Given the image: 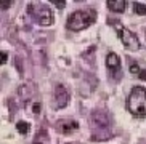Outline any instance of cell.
<instances>
[{"label":"cell","instance_id":"cell-10","mask_svg":"<svg viewBox=\"0 0 146 144\" xmlns=\"http://www.w3.org/2000/svg\"><path fill=\"white\" fill-rule=\"evenodd\" d=\"M32 144H48V133L45 130H40L39 133H35V138Z\"/></svg>","mask_w":146,"mask_h":144},{"label":"cell","instance_id":"cell-11","mask_svg":"<svg viewBox=\"0 0 146 144\" xmlns=\"http://www.w3.org/2000/svg\"><path fill=\"white\" fill-rule=\"evenodd\" d=\"M27 88H31L29 85H23V87H19V90H18L19 96H21L24 101H27V99L31 98V94H32V91H27Z\"/></svg>","mask_w":146,"mask_h":144},{"label":"cell","instance_id":"cell-8","mask_svg":"<svg viewBox=\"0 0 146 144\" xmlns=\"http://www.w3.org/2000/svg\"><path fill=\"white\" fill-rule=\"evenodd\" d=\"M106 66L109 67V71H111V72H119V69H120L119 56H117L116 53H109V55L106 56Z\"/></svg>","mask_w":146,"mask_h":144},{"label":"cell","instance_id":"cell-6","mask_svg":"<svg viewBox=\"0 0 146 144\" xmlns=\"http://www.w3.org/2000/svg\"><path fill=\"white\" fill-rule=\"evenodd\" d=\"M92 123L96 128H108L109 127V117L104 110H95L93 115H92Z\"/></svg>","mask_w":146,"mask_h":144},{"label":"cell","instance_id":"cell-4","mask_svg":"<svg viewBox=\"0 0 146 144\" xmlns=\"http://www.w3.org/2000/svg\"><path fill=\"white\" fill-rule=\"evenodd\" d=\"M119 37L124 43V47L130 51H137L140 48V42H138V37L133 34L132 30H129L127 27H119Z\"/></svg>","mask_w":146,"mask_h":144},{"label":"cell","instance_id":"cell-5","mask_svg":"<svg viewBox=\"0 0 146 144\" xmlns=\"http://www.w3.org/2000/svg\"><path fill=\"white\" fill-rule=\"evenodd\" d=\"M53 102H55V109H63V107L68 106V102H69V91L66 90L64 85L58 83L55 87Z\"/></svg>","mask_w":146,"mask_h":144},{"label":"cell","instance_id":"cell-15","mask_svg":"<svg viewBox=\"0 0 146 144\" xmlns=\"http://www.w3.org/2000/svg\"><path fill=\"white\" fill-rule=\"evenodd\" d=\"M130 72H132V74H140L141 69H140V66H137V64H132V66H130Z\"/></svg>","mask_w":146,"mask_h":144},{"label":"cell","instance_id":"cell-1","mask_svg":"<svg viewBox=\"0 0 146 144\" xmlns=\"http://www.w3.org/2000/svg\"><path fill=\"white\" fill-rule=\"evenodd\" d=\"M127 107L135 117H146V88L133 87L127 99Z\"/></svg>","mask_w":146,"mask_h":144},{"label":"cell","instance_id":"cell-2","mask_svg":"<svg viewBox=\"0 0 146 144\" xmlns=\"http://www.w3.org/2000/svg\"><path fill=\"white\" fill-rule=\"evenodd\" d=\"M95 18H96V13L93 10H79V11H74L71 16L68 18V29L71 30H82L88 27L90 24H93Z\"/></svg>","mask_w":146,"mask_h":144},{"label":"cell","instance_id":"cell-12","mask_svg":"<svg viewBox=\"0 0 146 144\" xmlns=\"http://www.w3.org/2000/svg\"><path fill=\"white\" fill-rule=\"evenodd\" d=\"M29 123L27 122H18L16 123V130L19 133H21V135H27V133H29Z\"/></svg>","mask_w":146,"mask_h":144},{"label":"cell","instance_id":"cell-18","mask_svg":"<svg viewBox=\"0 0 146 144\" xmlns=\"http://www.w3.org/2000/svg\"><path fill=\"white\" fill-rule=\"evenodd\" d=\"M7 59H8V55H7L5 51H2V64H5V63H7Z\"/></svg>","mask_w":146,"mask_h":144},{"label":"cell","instance_id":"cell-13","mask_svg":"<svg viewBox=\"0 0 146 144\" xmlns=\"http://www.w3.org/2000/svg\"><path fill=\"white\" fill-rule=\"evenodd\" d=\"M135 13H138V15H146V7L143 3H135Z\"/></svg>","mask_w":146,"mask_h":144},{"label":"cell","instance_id":"cell-7","mask_svg":"<svg viewBox=\"0 0 146 144\" xmlns=\"http://www.w3.org/2000/svg\"><path fill=\"white\" fill-rule=\"evenodd\" d=\"M79 128V123L76 120H71V119H66L60 123V130L63 135H71L74 130H77Z\"/></svg>","mask_w":146,"mask_h":144},{"label":"cell","instance_id":"cell-3","mask_svg":"<svg viewBox=\"0 0 146 144\" xmlns=\"http://www.w3.org/2000/svg\"><path fill=\"white\" fill-rule=\"evenodd\" d=\"M27 13L35 22L40 26H52L53 24V13L43 3H29L27 5Z\"/></svg>","mask_w":146,"mask_h":144},{"label":"cell","instance_id":"cell-14","mask_svg":"<svg viewBox=\"0 0 146 144\" xmlns=\"http://www.w3.org/2000/svg\"><path fill=\"white\" fill-rule=\"evenodd\" d=\"M32 114H40V102H34L32 104Z\"/></svg>","mask_w":146,"mask_h":144},{"label":"cell","instance_id":"cell-17","mask_svg":"<svg viewBox=\"0 0 146 144\" xmlns=\"http://www.w3.org/2000/svg\"><path fill=\"white\" fill-rule=\"evenodd\" d=\"M0 5H2V8H3V10H7L10 5H11V2H8V0H2V2H0Z\"/></svg>","mask_w":146,"mask_h":144},{"label":"cell","instance_id":"cell-9","mask_svg":"<svg viewBox=\"0 0 146 144\" xmlns=\"http://www.w3.org/2000/svg\"><path fill=\"white\" fill-rule=\"evenodd\" d=\"M106 5H108V8L114 13H122L127 8V2L125 0H108Z\"/></svg>","mask_w":146,"mask_h":144},{"label":"cell","instance_id":"cell-19","mask_svg":"<svg viewBox=\"0 0 146 144\" xmlns=\"http://www.w3.org/2000/svg\"><path fill=\"white\" fill-rule=\"evenodd\" d=\"M138 75H140V79H141V80H146V71H145V69H141V72H140Z\"/></svg>","mask_w":146,"mask_h":144},{"label":"cell","instance_id":"cell-16","mask_svg":"<svg viewBox=\"0 0 146 144\" xmlns=\"http://www.w3.org/2000/svg\"><path fill=\"white\" fill-rule=\"evenodd\" d=\"M52 3H55L56 7H58V8H64V5H66V2H63V0H52Z\"/></svg>","mask_w":146,"mask_h":144}]
</instances>
